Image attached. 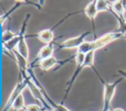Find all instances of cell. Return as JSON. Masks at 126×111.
Instances as JSON below:
<instances>
[{
    "instance_id": "obj_1",
    "label": "cell",
    "mask_w": 126,
    "mask_h": 111,
    "mask_svg": "<svg viewBox=\"0 0 126 111\" xmlns=\"http://www.w3.org/2000/svg\"><path fill=\"white\" fill-rule=\"evenodd\" d=\"M122 37H124V35L121 33H118V32L108 33L100 37V38H97L94 41H85L77 49L76 53L87 55V54L91 51H96L97 50H100V49L103 48L106 45H109L110 43L122 38Z\"/></svg>"
},
{
    "instance_id": "obj_2",
    "label": "cell",
    "mask_w": 126,
    "mask_h": 111,
    "mask_svg": "<svg viewBox=\"0 0 126 111\" xmlns=\"http://www.w3.org/2000/svg\"><path fill=\"white\" fill-rule=\"evenodd\" d=\"M124 78H120L118 80H115L114 82H109L102 80L101 83L104 86V96H103V105L101 111H111V101L113 99V97L116 92V90L118 86L122 82Z\"/></svg>"
},
{
    "instance_id": "obj_3",
    "label": "cell",
    "mask_w": 126,
    "mask_h": 111,
    "mask_svg": "<svg viewBox=\"0 0 126 111\" xmlns=\"http://www.w3.org/2000/svg\"><path fill=\"white\" fill-rule=\"evenodd\" d=\"M94 56H95V51H91L89 52V53H88L86 55V57H85V61H84V63H83L81 66H79L77 67V68L76 69L75 73H74L73 76L71 77V79H70V86H69V90H70V88L71 87V86L73 85V83L75 82L76 77L78 76V74H79L80 73H81V71L84 68H88V67H89V68H92L94 69V71L95 72V74H97V76L99 77V79H100V80H103L102 78H101V76L100 75V74H99V72L97 71L96 69L94 68Z\"/></svg>"
},
{
    "instance_id": "obj_4",
    "label": "cell",
    "mask_w": 126,
    "mask_h": 111,
    "mask_svg": "<svg viewBox=\"0 0 126 111\" xmlns=\"http://www.w3.org/2000/svg\"><path fill=\"white\" fill-rule=\"evenodd\" d=\"M90 31H87L85 33H81L80 35L76 37H73V38H70L66 39L65 41H63L61 44L60 47L61 49H74L76 48L78 49L85 41H86V38L90 34Z\"/></svg>"
},
{
    "instance_id": "obj_5",
    "label": "cell",
    "mask_w": 126,
    "mask_h": 111,
    "mask_svg": "<svg viewBox=\"0 0 126 111\" xmlns=\"http://www.w3.org/2000/svg\"><path fill=\"white\" fill-rule=\"evenodd\" d=\"M96 3H97V0H93V1L89 2L88 3L86 7L83 10V12L85 13V15L88 17L90 21L92 22V26H93V31H94V35L95 37V39H96V33H95V17H96L98 11H97V8H96Z\"/></svg>"
},
{
    "instance_id": "obj_6",
    "label": "cell",
    "mask_w": 126,
    "mask_h": 111,
    "mask_svg": "<svg viewBox=\"0 0 126 111\" xmlns=\"http://www.w3.org/2000/svg\"><path fill=\"white\" fill-rule=\"evenodd\" d=\"M110 6H111V13L115 14L118 16L124 18L126 10L124 5L123 0H116V1H109Z\"/></svg>"
},
{
    "instance_id": "obj_7",
    "label": "cell",
    "mask_w": 126,
    "mask_h": 111,
    "mask_svg": "<svg viewBox=\"0 0 126 111\" xmlns=\"http://www.w3.org/2000/svg\"><path fill=\"white\" fill-rule=\"evenodd\" d=\"M24 86H25V84H23V83H19L15 86V88L13 89L12 92L10 93V97H9L8 101H7L6 104H5L4 111H7L10 108H11L12 103H14V101H15L16 98L17 97L22 93V91L23 90Z\"/></svg>"
},
{
    "instance_id": "obj_8",
    "label": "cell",
    "mask_w": 126,
    "mask_h": 111,
    "mask_svg": "<svg viewBox=\"0 0 126 111\" xmlns=\"http://www.w3.org/2000/svg\"><path fill=\"white\" fill-rule=\"evenodd\" d=\"M16 50V52H18L21 56L25 57L26 59L28 58V56H29L28 47V45H27L25 38H24L23 36H21V38H20V40H19L18 44H17Z\"/></svg>"
},
{
    "instance_id": "obj_9",
    "label": "cell",
    "mask_w": 126,
    "mask_h": 111,
    "mask_svg": "<svg viewBox=\"0 0 126 111\" xmlns=\"http://www.w3.org/2000/svg\"><path fill=\"white\" fill-rule=\"evenodd\" d=\"M53 51H54V47L51 44H49V45H46L45 46H43L41 49L40 50V51L38 52V55H37V57L39 59L44 60L47 59V58H49L51 56H52Z\"/></svg>"
},
{
    "instance_id": "obj_10",
    "label": "cell",
    "mask_w": 126,
    "mask_h": 111,
    "mask_svg": "<svg viewBox=\"0 0 126 111\" xmlns=\"http://www.w3.org/2000/svg\"><path fill=\"white\" fill-rule=\"evenodd\" d=\"M38 38L41 40L42 42L46 43L47 45H49L54 39V33H53L52 30L51 29H45L42 30L39 33Z\"/></svg>"
},
{
    "instance_id": "obj_11",
    "label": "cell",
    "mask_w": 126,
    "mask_h": 111,
    "mask_svg": "<svg viewBox=\"0 0 126 111\" xmlns=\"http://www.w3.org/2000/svg\"><path fill=\"white\" fill-rule=\"evenodd\" d=\"M28 88H29L30 91H31V93H32V95H33V98H36V99H39L40 101H41L42 103L47 102L45 99V97H44V94H42V92L40 91V88L37 87V86H35L33 82H31V81L28 82Z\"/></svg>"
},
{
    "instance_id": "obj_12",
    "label": "cell",
    "mask_w": 126,
    "mask_h": 111,
    "mask_svg": "<svg viewBox=\"0 0 126 111\" xmlns=\"http://www.w3.org/2000/svg\"><path fill=\"white\" fill-rule=\"evenodd\" d=\"M58 63V60H57L54 56H51V57L47 58V59L41 60L40 62V66L43 70L47 71V70L52 68L54 66H56Z\"/></svg>"
},
{
    "instance_id": "obj_13",
    "label": "cell",
    "mask_w": 126,
    "mask_h": 111,
    "mask_svg": "<svg viewBox=\"0 0 126 111\" xmlns=\"http://www.w3.org/2000/svg\"><path fill=\"white\" fill-rule=\"evenodd\" d=\"M25 99H24V97L22 95V93H21L18 97L15 99L14 103H12V106L11 108L13 110L19 111V110H22L23 108H25Z\"/></svg>"
},
{
    "instance_id": "obj_14",
    "label": "cell",
    "mask_w": 126,
    "mask_h": 111,
    "mask_svg": "<svg viewBox=\"0 0 126 111\" xmlns=\"http://www.w3.org/2000/svg\"><path fill=\"white\" fill-rule=\"evenodd\" d=\"M97 11L102 12V11H111V6H110L109 1H103V0H97L96 3Z\"/></svg>"
},
{
    "instance_id": "obj_15",
    "label": "cell",
    "mask_w": 126,
    "mask_h": 111,
    "mask_svg": "<svg viewBox=\"0 0 126 111\" xmlns=\"http://www.w3.org/2000/svg\"><path fill=\"white\" fill-rule=\"evenodd\" d=\"M20 38H21L20 35H16L15 38H12V39L10 40V41H9L8 43L3 44V47H5V49H6V50H10V51H12L14 49L16 48V45H17V44H18Z\"/></svg>"
},
{
    "instance_id": "obj_16",
    "label": "cell",
    "mask_w": 126,
    "mask_h": 111,
    "mask_svg": "<svg viewBox=\"0 0 126 111\" xmlns=\"http://www.w3.org/2000/svg\"><path fill=\"white\" fill-rule=\"evenodd\" d=\"M16 36V35L13 32L9 31V30H7V31H3V34H2V39H3V44L8 43L9 41H10V40H11L12 38H15Z\"/></svg>"
},
{
    "instance_id": "obj_17",
    "label": "cell",
    "mask_w": 126,
    "mask_h": 111,
    "mask_svg": "<svg viewBox=\"0 0 126 111\" xmlns=\"http://www.w3.org/2000/svg\"><path fill=\"white\" fill-rule=\"evenodd\" d=\"M13 51V50H12ZM13 54L15 55V58L17 62H18L19 65H21L23 68H27L28 67V59H26L25 57H23L22 56H21L18 52L16 51H13Z\"/></svg>"
},
{
    "instance_id": "obj_18",
    "label": "cell",
    "mask_w": 126,
    "mask_h": 111,
    "mask_svg": "<svg viewBox=\"0 0 126 111\" xmlns=\"http://www.w3.org/2000/svg\"><path fill=\"white\" fill-rule=\"evenodd\" d=\"M26 111H41V109L37 104H28L25 106Z\"/></svg>"
},
{
    "instance_id": "obj_19",
    "label": "cell",
    "mask_w": 126,
    "mask_h": 111,
    "mask_svg": "<svg viewBox=\"0 0 126 111\" xmlns=\"http://www.w3.org/2000/svg\"><path fill=\"white\" fill-rule=\"evenodd\" d=\"M118 74L119 75H121L122 78L126 79V71H125V70H118Z\"/></svg>"
},
{
    "instance_id": "obj_20",
    "label": "cell",
    "mask_w": 126,
    "mask_h": 111,
    "mask_svg": "<svg viewBox=\"0 0 126 111\" xmlns=\"http://www.w3.org/2000/svg\"><path fill=\"white\" fill-rule=\"evenodd\" d=\"M111 111H125L121 108H116V109H111Z\"/></svg>"
},
{
    "instance_id": "obj_21",
    "label": "cell",
    "mask_w": 126,
    "mask_h": 111,
    "mask_svg": "<svg viewBox=\"0 0 126 111\" xmlns=\"http://www.w3.org/2000/svg\"><path fill=\"white\" fill-rule=\"evenodd\" d=\"M124 20H125V22H126V12H125V15H124Z\"/></svg>"
},
{
    "instance_id": "obj_22",
    "label": "cell",
    "mask_w": 126,
    "mask_h": 111,
    "mask_svg": "<svg viewBox=\"0 0 126 111\" xmlns=\"http://www.w3.org/2000/svg\"><path fill=\"white\" fill-rule=\"evenodd\" d=\"M124 38H125V39H126V35H124Z\"/></svg>"
},
{
    "instance_id": "obj_23",
    "label": "cell",
    "mask_w": 126,
    "mask_h": 111,
    "mask_svg": "<svg viewBox=\"0 0 126 111\" xmlns=\"http://www.w3.org/2000/svg\"><path fill=\"white\" fill-rule=\"evenodd\" d=\"M46 111H50V110H46Z\"/></svg>"
}]
</instances>
